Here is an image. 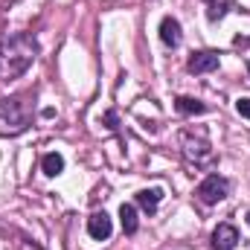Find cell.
Instances as JSON below:
<instances>
[{
    "label": "cell",
    "mask_w": 250,
    "mask_h": 250,
    "mask_svg": "<svg viewBox=\"0 0 250 250\" xmlns=\"http://www.w3.org/2000/svg\"><path fill=\"white\" fill-rule=\"evenodd\" d=\"M38 56V44L32 35L18 32L6 41H0V79H18L29 70V64Z\"/></svg>",
    "instance_id": "1"
},
{
    "label": "cell",
    "mask_w": 250,
    "mask_h": 250,
    "mask_svg": "<svg viewBox=\"0 0 250 250\" xmlns=\"http://www.w3.org/2000/svg\"><path fill=\"white\" fill-rule=\"evenodd\" d=\"M184 154H187L189 163H195V166L212 163V148H209V140H207L204 131H198V134L187 131L184 134Z\"/></svg>",
    "instance_id": "2"
},
{
    "label": "cell",
    "mask_w": 250,
    "mask_h": 250,
    "mask_svg": "<svg viewBox=\"0 0 250 250\" xmlns=\"http://www.w3.org/2000/svg\"><path fill=\"white\" fill-rule=\"evenodd\" d=\"M0 123H6L12 131H23L29 125V111H26V102L21 96H12V99H0Z\"/></svg>",
    "instance_id": "3"
},
{
    "label": "cell",
    "mask_w": 250,
    "mask_h": 250,
    "mask_svg": "<svg viewBox=\"0 0 250 250\" xmlns=\"http://www.w3.org/2000/svg\"><path fill=\"white\" fill-rule=\"evenodd\" d=\"M195 195H198V201H201V204L212 207V204H218V201H224V198L230 195V181H227V178H221V175H209L201 187L195 189Z\"/></svg>",
    "instance_id": "4"
},
{
    "label": "cell",
    "mask_w": 250,
    "mask_h": 250,
    "mask_svg": "<svg viewBox=\"0 0 250 250\" xmlns=\"http://www.w3.org/2000/svg\"><path fill=\"white\" fill-rule=\"evenodd\" d=\"M218 53H212V50H204V53H192V59L187 62V70L189 73H209V70H218Z\"/></svg>",
    "instance_id": "5"
},
{
    "label": "cell",
    "mask_w": 250,
    "mask_h": 250,
    "mask_svg": "<svg viewBox=\"0 0 250 250\" xmlns=\"http://www.w3.org/2000/svg\"><path fill=\"white\" fill-rule=\"evenodd\" d=\"M87 233H90L96 242H105V239H111V233H114V224H111L108 212H93V215L87 218Z\"/></svg>",
    "instance_id": "6"
},
{
    "label": "cell",
    "mask_w": 250,
    "mask_h": 250,
    "mask_svg": "<svg viewBox=\"0 0 250 250\" xmlns=\"http://www.w3.org/2000/svg\"><path fill=\"white\" fill-rule=\"evenodd\" d=\"M239 245V230L233 224H218L212 233V248L215 250H233Z\"/></svg>",
    "instance_id": "7"
},
{
    "label": "cell",
    "mask_w": 250,
    "mask_h": 250,
    "mask_svg": "<svg viewBox=\"0 0 250 250\" xmlns=\"http://www.w3.org/2000/svg\"><path fill=\"white\" fill-rule=\"evenodd\" d=\"M181 23L175 21V18H163V23H160V41L166 44V47H178L181 44Z\"/></svg>",
    "instance_id": "8"
},
{
    "label": "cell",
    "mask_w": 250,
    "mask_h": 250,
    "mask_svg": "<svg viewBox=\"0 0 250 250\" xmlns=\"http://www.w3.org/2000/svg\"><path fill=\"white\" fill-rule=\"evenodd\" d=\"M160 201H163V189H157V187L154 189H140V192H137V204H140V209H146L148 215L157 209Z\"/></svg>",
    "instance_id": "9"
},
{
    "label": "cell",
    "mask_w": 250,
    "mask_h": 250,
    "mask_svg": "<svg viewBox=\"0 0 250 250\" xmlns=\"http://www.w3.org/2000/svg\"><path fill=\"white\" fill-rule=\"evenodd\" d=\"M41 169H44V175L47 178H56V175H62L64 172V157L59 151H50V154H44V160H41Z\"/></svg>",
    "instance_id": "10"
},
{
    "label": "cell",
    "mask_w": 250,
    "mask_h": 250,
    "mask_svg": "<svg viewBox=\"0 0 250 250\" xmlns=\"http://www.w3.org/2000/svg\"><path fill=\"white\" fill-rule=\"evenodd\" d=\"M120 224H123V230L128 236L137 233V207L134 204H123L120 207Z\"/></svg>",
    "instance_id": "11"
},
{
    "label": "cell",
    "mask_w": 250,
    "mask_h": 250,
    "mask_svg": "<svg viewBox=\"0 0 250 250\" xmlns=\"http://www.w3.org/2000/svg\"><path fill=\"white\" fill-rule=\"evenodd\" d=\"M178 111H181V114H187V117H195V114H204V111H207V105H204L201 99L181 96V99H178Z\"/></svg>",
    "instance_id": "12"
},
{
    "label": "cell",
    "mask_w": 250,
    "mask_h": 250,
    "mask_svg": "<svg viewBox=\"0 0 250 250\" xmlns=\"http://www.w3.org/2000/svg\"><path fill=\"white\" fill-rule=\"evenodd\" d=\"M207 3H209V21L221 18L227 12V6H230V0H207Z\"/></svg>",
    "instance_id": "13"
},
{
    "label": "cell",
    "mask_w": 250,
    "mask_h": 250,
    "mask_svg": "<svg viewBox=\"0 0 250 250\" xmlns=\"http://www.w3.org/2000/svg\"><path fill=\"white\" fill-rule=\"evenodd\" d=\"M236 111H239L245 120H250V96H242V99L236 102Z\"/></svg>",
    "instance_id": "14"
},
{
    "label": "cell",
    "mask_w": 250,
    "mask_h": 250,
    "mask_svg": "<svg viewBox=\"0 0 250 250\" xmlns=\"http://www.w3.org/2000/svg\"><path fill=\"white\" fill-rule=\"evenodd\" d=\"M105 123H108V128H117V114H114V111H111V114H108V117H105Z\"/></svg>",
    "instance_id": "15"
},
{
    "label": "cell",
    "mask_w": 250,
    "mask_h": 250,
    "mask_svg": "<svg viewBox=\"0 0 250 250\" xmlns=\"http://www.w3.org/2000/svg\"><path fill=\"white\" fill-rule=\"evenodd\" d=\"M248 224H250V212H248Z\"/></svg>",
    "instance_id": "16"
},
{
    "label": "cell",
    "mask_w": 250,
    "mask_h": 250,
    "mask_svg": "<svg viewBox=\"0 0 250 250\" xmlns=\"http://www.w3.org/2000/svg\"><path fill=\"white\" fill-rule=\"evenodd\" d=\"M248 73H250V62H248Z\"/></svg>",
    "instance_id": "17"
}]
</instances>
